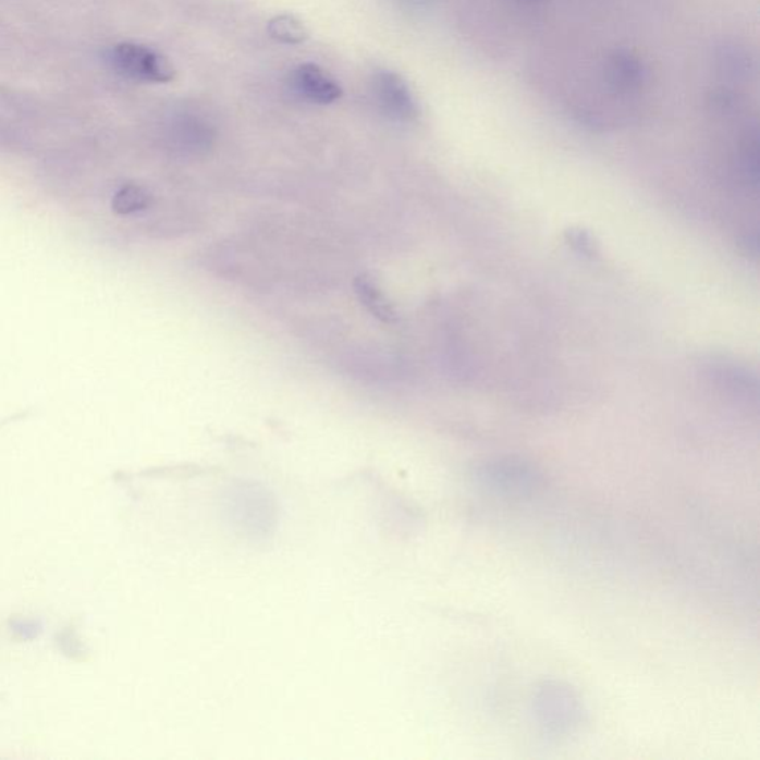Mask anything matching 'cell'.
Instances as JSON below:
<instances>
[{
	"instance_id": "obj_5",
	"label": "cell",
	"mask_w": 760,
	"mask_h": 760,
	"mask_svg": "<svg viewBox=\"0 0 760 760\" xmlns=\"http://www.w3.org/2000/svg\"><path fill=\"white\" fill-rule=\"evenodd\" d=\"M481 485L498 492H526L537 485V474L522 462L500 461L485 465L477 474Z\"/></svg>"
},
{
	"instance_id": "obj_4",
	"label": "cell",
	"mask_w": 760,
	"mask_h": 760,
	"mask_svg": "<svg viewBox=\"0 0 760 760\" xmlns=\"http://www.w3.org/2000/svg\"><path fill=\"white\" fill-rule=\"evenodd\" d=\"M292 87L297 96L314 105H332L343 96V89L338 81H334L320 65L314 63L301 64L294 69Z\"/></svg>"
},
{
	"instance_id": "obj_11",
	"label": "cell",
	"mask_w": 760,
	"mask_h": 760,
	"mask_svg": "<svg viewBox=\"0 0 760 760\" xmlns=\"http://www.w3.org/2000/svg\"><path fill=\"white\" fill-rule=\"evenodd\" d=\"M527 2H542V0H527Z\"/></svg>"
},
{
	"instance_id": "obj_6",
	"label": "cell",
	"mask_w": 760,
	"mask_h": 760,
	"mask_svg": "<svg viewBox=\"0 0 760 760\" xmlns=\"http://www.w3.org/2000/svg\"><path fill=\"white\" fill-rule=\"evenodd\" d=\"M354 289L359 302L366 306L371 316L380 321L388 322V324L396 321L399 317H396L394 306L387 299L385 294L380 292L373 278L366 275V273L365 275H359L355 280Z\"/></svg>"
},
{
	"instance_id": "obj_8",
	"label": "cell",
	"mask_w": 760,
	"mask_h": 760,
	"mask_svg": "<svg viewBox=\"0 0 760 760\" xmlns=\"http://www.w3.org/2000/svg\"><path fill=\"white\" fill-rule=\"evenodd\" d=\"M149 203L150 195L145 189L137 186H128L118 195L117 207L122 212H133L143 210V208L149 206Z\"/></svg>"
},
{
	"instance_id": "obj_2",
	"label": "cell",
	"mask_w": 760,
	"mask_h": 760,
	"mask_svg": "<svg viewBox=\"0 0 760 760\" xmlns=\"http://www.w3.org/2000/svg\"><path fill=\"white\" fill-rule=\"evenodd\" d=\"M375 100L379 109L391 120L415 121L419 117V106L410 87L399 73L383 71L373 79Z\"/></svg>"
},
{
	"instance_id": "obj_7",
	"label": "cell",
	"mask_w": 760,
	"mask_h": 760,
	"mask_svg": "<svg viewBox=\"0 0 760 760\" xmlns=\"http://www.w3.org/2000/svg\"><path fill=\"white\" fill-rule=\"evenodd\" d=\"M268 33L277 42L297 45L305 42L308 39V30L301 20L290 14H281L273 16L268 24Z\"/></svg>"
},
{
	"instance_id": "obj_9",
	"label": "cell",
	"mask_w": 760,
	"mask_h": 760,
	"mask_svg": "<svg viewBox=\"0 0 760 760\" xmlns=\"http://www.w3.org/2000/svg\"><path fill=\"white\" fill-rule=\"evenodd\" d=\"M721 61L725 71H728L731 75H743V73L750 71L749 57L738 49L733 48L723 52Z\"/></svg>"
},
{
	"instance_id": "obj_10",
	"label": "cell",
	"mask_w": 760,
	"mask_h": 760,
	"mask_svg": "<svg viewBox=\"0 0 760 760\" xmlns=\"http://www.w3.org/2000/svg\"><path fill=\"white\" fill-rule=\"evenodd\" d=\"M709 101L710 106L721 113L731 112L738 106L737 94L725 88L716 89V91L710 94Z\"/></svg>"
},
{
	"instance_id": "obj_3",
	"label": "cell",
	"mask_w": 760,
	"mask_h": 760,
	"mask_svg": "<svg viewBox=\"0 0 760 760\" xmlns=\"http://www.w3.org/2000/svg\"><path fill=\"white\" fill-rule=\"evenodd\" d=\"M604 81L614 93L632 94L639 91L647 81V68L636 52L620 48L612 51L604 61Z\"/></svg>"
},
{
	"instance_id": "obj_1",
	"label": "cell",
	"mask_w": 760,
	"mask_h": 760,
	"mask_svg": "<svg viewBox=\"0 0 760 760\" xmlns=\"http://www.w3.org/2000/svg\"><path fill=\"white\" fill-rule=\"evenodd\" d=\"M114 68L131 79L149 84H169L175 79L174 65L161 52L134 42L118 44L112 49Z\"/></svg>"
}]
</instances>
